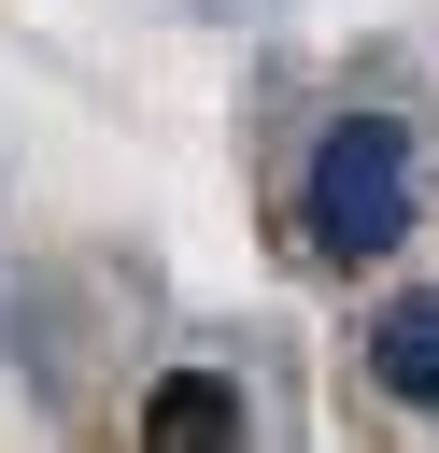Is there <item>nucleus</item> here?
<instances>
[{
  "instance_id": "nucleus-1",
  "label": "nucleus",
  "mask_w": 439,
  "mask_h": 453,
  "mask_svg": "<svg viewBox=\"0 0 439 453\" xmlns=\"http://www.w3.org/2000/svg\"><path fill=\"white\" fill-rule=\"evenodd\" d=\"M425 212V156L397 113H326L312 127V170H297V255L312 269H382Z\"/></svg>"
},
{
  "instance_id": "nucleus-2",
  "label": "nucleus",
  "mask_w": 439,
  "mask_h": 453,
  "mask_svg": "<svg viewBox=\"0 0 439 453\" xmlns=\"http://www.w3.org/2000/svg\"><path fill=\"white\" fill-rule=\"evenodd\" d=\"M127 439L198 453V439H255V411H241V382H227V368H170V382H142V396H127Z\"/></svg>"
},
{
  "instance_id": "nucleus-3",
  "label": "nucleus",
  "mask_w": 439,
  "mask_h": 453,
  "mask_svg": "<svg viewBox=\"0 0 439 453\" xmlns=\"http://www.w3.org/2000/svg\"><path fill=\"white\" fill-rule=\"evenodd\" d=\"M368 382H382L397 411H439V283L368 311Z\"/></svg>"
}]
</instances>
